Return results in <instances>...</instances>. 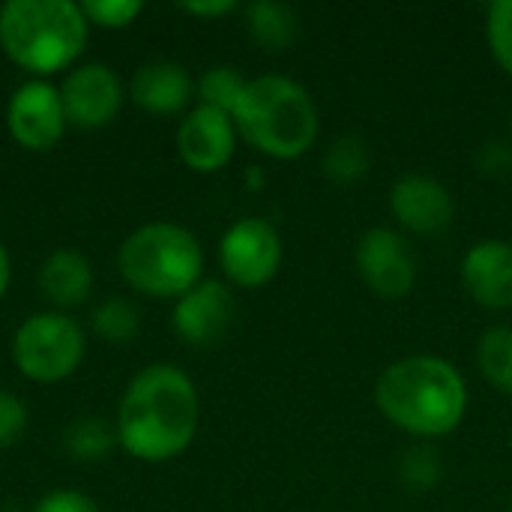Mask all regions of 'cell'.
I'll return each instance as SVG.
<instances>
[{"mask_svg": "<svg viewBox=\"0 0 512 512\" xmlns=\"http://www.w3.org/2000/svg\"><path fill=\"white\" fill-rule=\"evenodd\" d=\"M9 276H12L9 255H6V249H3V243H0V297H3V294H6V288H9Z\"/></svg>", "mask_w": 512, "mask_h": 512, "instance_id": "obj_30", "label": "cell"}, {"mask_svg": "<svg viewBox=\"0 0 512 512\" xmlns=\"http://www.w3.org/2000/svg\"><path fill=\"white\" fill-rule=\"evenodd\" d=\"M66 123L69 120H66L63 99H60V87L42 78L24 81L6 105L9 135L24 150H36V153L51 150L63 138Z\"/></svg>", "mask_w": 512, "mask_h": 512, "instance_id": "obj_9", "label": "cell"}, {"mask_svg": "<svg viewBox=\"0 0 512 512\" xmlns=\"http://www.w3.org/2000/svg\"><path fill=\"white\" fill-rule=\"evenodd\" d=\"M399 477L411 492H432L444 480V459L432 444H417L402 453Z\"/></svg>", "mask_w": 512, "mask_h": 512, "instance_id": "obj_23", "label": "cell"}, {"mask_svg": "<svg viewBox=\"0 0 512 512\" xmlns=\"http://www.w3.org/2000/svg\"><path fill=\"white\" fill-rule=\"evenodd\" d=\"M234 150H237V126L231 114L198 105L183 117L177 129V153L192 171L213 174L234 159Z\"/></svg>", "mask_w": 512, "mask_h": 512, "instance_id": "obj_11", "label": "cell"}, {"mask_svg": "<svg viewBox=\"0 0 512 512\" xmlns=\"http://www.w3.org/2000/svg\"><path fill=\"white\" fill-rule=\"evenodd\" d=\"M369 165H372L369 144L354 132L336 135L330 141V147L324 150V174H327V180H333L339 186L360 183L369 174Z\"/></svg>", "mask_w": 512, "mask_h": 512, "instance_id": "obj_18", "label": "cell"}, {"mask_svg": "<svg viewBox=\"0 0 512 512\" xmlns=\"http://www.w3.org/2000/svg\"><path fill=\"white\" fill-rule=\"evenodd\" d=\"M354 261H357V273L366 282V288L384 300L408 297L420 276L417 252L408 243V237L402 231L384 228V225L360 234Z\"/></svg>", "mask_w": 512, "mask_h": 512, "instance_id": "obj_7", "label": "cell"}, {"mask_svg": "<svg viewBox=\"0 0 512 512\" xmlns=\"http://www.w3.org/2000/svg\"><path fill=\"white\" fill-rule=\"evenodd\" d=\"M477 366L495 390L512 396V324L483 330L477 342Z\"/></svg>", "mask_w": 512, "mask_h": 512, "instance_id": "obj_19", "label": "cell"}, {"mask_svg": "<svg viewBox=\"0 0 512 512\" xmlns=\"http://www.w3.org/2000/svg\"><path fill=\"white\" fill-rule=\"evenodd\" d=\"M510 132H512V123H510Z\"/></svg>", "mask_w": 512, "mask_h": 512, "instance_id": "obj_32", "label": "cell"}, {"mask_svg": "<svg viewBox=\"0 0 512 512\" xmlns=\"http://www.w3.org/2000/svg\"><path fill=\"white\" fill-rule=\"evenodd\" d=\"M237 135L273 159H297L309 153L321 132V114L312 93L288 75H258L231 114Z\"/></svg>", "mask_w": 512, "mask_h": 512, "instance_id": "obj_3", "label": "cell"}, {"mask_svg": "<svg viewBox=\"0 0 512 512\" xmlns=\"http://www.w3.org/2000/svg\"><path fill=\"white\" fill-rule=\"evenodd\" d=\"M375 405L396 429L435 441L465 420L468 384L447 357L408 354L378 375Z\"/></svg>", "mask_w": 512, "mask_h": 512, "instance_id": "obj_2", "label": "cell"}, {"mask_svg": "<svg viewBox=\"0 0 512 512\" xmlns=\"http://www.w3.org/2000/svg\"><path fill=\"white\" fill-rule=\"evenodd\" d=\"M462 285L486 309H512V243L480 240L462 258Z\"/></svg>", "mask_w": 512, "mask_h": 512, "instance_id": "obj_14", "label": "cell"}, {"mask_svg": "<svg viewBox=\"0 0 512 512\" xmlns=\"http://www.w3.org/2000/svg\"><path fill=\"white\" fill-rule=\"evenodd\" d=\"M66 120L78 129H102L123 108V84L105 63H84L60 84Z\"/></svg>", "mask_w": 512, "mask_h": 512, "instance_id": "obj_10", "label": "cell"}, {"mask_svg": "<svg viewBox=\"0 0 512 512\" xmlns=\"http://www.w3.org/2000/svg\"><path fill=\"white\" fill-rule=\"evenodd\" d=\"M246 81L243 72L237 66H210L201 81H198V99L201 105L207 108H216V111H225V114H234L243 90H246Z\"/></svg>", "mask_w": 512, "mask_h": 512, "instance_id": "obj_22", "label": "cell"}, {"mask_svg": "<svg viewBox=\"0 0 512 512\" xmlns=\"http://www.w3.org/2000/svg\"><path fill=\"white\" fill-rule=\"evenodd\" d=\"M390 210L411 234H441L456 216L450 189L429 174H402L390 189Z\"/></svg>", "mask_w": 512, "mask_h": 512, "instance_id": "obj_12", "label": "cell"}, {"mask_svg": "<svg viewBox=\"0 0 512 512\" xmlns=\"http://www.w3.org/2000/svg\"><path fill=\"white\" fill-rule=\"evenodd\" d=\"M201 423L195 381L168 363L141 369L117 408V441L141 462H171L189 450Z\"/></svg>", "mask_w": 512, "mask_h": 512, "instance_id": "obj_1", "label": "cell"}, {"mask_svg": "<svg viewBox=\"0 0 512 512\" xmlns=\"http://www.w3.org/2000/svg\"><path fill=\"white\" fill-rule=\"evenodd\" d=\"M63 444L69 450V456L78 462H102L120 441H117V426H111L99 417H84L66 429Z\"/></svg>", "mask_w": 512, "mask_h": 512, "instance_id": "obj_20", "label": "cell"}, {"mask_svg": "<svg viewBox=\"0 0 512 512\" xmlns=\"http://www.w3.org/2000/svg\"><path fill=\"white\" fill-rule=\"evenodd\" d=\"M39 288L54 306H78L93 291V267L75 249H57L39 270Z\"/></svg>", "mask_w": 512, "mask_h": 512, "instance_id": "obj_16", "label": "cell"}, {"mask_svg": "<svg viewBox=\"0 0 512 512\" xmlns=\"http://www.w3.org/2000/svg\"><path fill=\"white\" fill-rule=\"evenodd\" d=\"M246 183H249L252 189L264 186V171H261V168H249V171H246Z\"/></svg>", "mask_w": 512, "mask_h": 512, "instance_id": "obj_31", "label": "cell"}, {"mask_svg": "<svg viewBox=\"0 0 512 512\" xmlns=\"http://www.w3.org/2000/svg\"><path fill=\"white\" fill-rule=\"evenodd\" d=\"M486 42L498 66L512 75V0H495L486 12Z\"/></svg>", "mask_w": 512, "mask_h": 512, "instance_id": "obj_24", "label": "cell"}, {"mask_svg": "<svg viewBox=\"0 0 512 512\" xmlns=\"http://www.w3.org/2000/svg\"><path fill=\"white\" fill-rule=\"evenodd\" d=\"M510 512H512V504H510Z\"/></svg>", "mask_w": 512, "mask_h": 512, "instance_id": "obj_33", "label": "cell"}, {"mask_svg": "<svg viewBox=\"0 0 512 512\" xmlns=\"http://www.w3.org/2000/svg\"><path fill=\"white\" fill-rule=\"evenodd\" d=\"M90 24L81 3L9 0L0 6V48L30 75H51L78 60Z\"/></svg>", "mask_w": 512, "mask_h": 512, "instance_id": "obj_4", "label": "cell"}, {"mask_svg": "<svg viewBox=\"0 0 512 512\" xmlns=\"http://www.w3.org/2000/svg\"><path fill=\"white\" fill-rule=\"evenodd\" d=\"M120 276L147 297H183L201 282L204 252L198 237L174 222L135 228L117 252Z\"/></svg>", "mask_w": 512, "mask_h": 512, "instance_id": "obj_5", "label": "cell"}, {"mask_svg": "<svg viewBox=\"0 0 512 512\" xmlns=\"http://www.w3.org/2000/svg\"><path fill=\"white\" fill-rule=\"evenodd\" d=\"M192 78L174 60H150L135 69L129 81V96L138 108L150 114H177L192 99Z\"/></svg>", "mask_w": 512, "mask_h": 512, "instance_id": "obj_15", "label": "cell"}, {"mask_svg": "<svg viewBox=\"0 0 512 512\" xmlns=\"http://www.w3.org/2000/svg\"><path fill=\"white\" fill-rule=\"evenodd\" d=\"M141 3L138 0H87L81 3V12L87 18V24L114 30V27H126L141 15Z\"/></svg>", "mask_w": 512, "mask_h": 512, "instance_id": "obj_25", "label": "cell"}, {"mask_svg": "<svg viewBox=\"0 0 512 512\" xmlns=\"http://www.w3.org/2000/svg\"><path fill=\"white\" fill-rule=\"evenodd\" d=\"M27 429V408L18 396L0 390V450L15 444Z\"/></svg>", "mask_w": 512, "mask_h": 512, "instance_id": "obj_26", "label": "cell"}, {"mask_svg": "<svg viewBox=\"0 0 512 512\" xmlns=\"http://www.w3.org/2000/svg\"><path fill=\"white\" fill-rule=\"evenodd\" d=\"M234 321V294L216 282L201 279L174 306V330L186 345L210 348L225 339Z\"/></svg>", "mask_w": 512, "mask_h": 512, "instance_id": "obj_13", "label": "cell"}, {"mask_svg": "<svg viewBox=\"0 0 512 512\" xmlns=\"http://www.w3.org/2000/svg\"><path fill=\"white\" fill-rule=\"evenodd\" d=\"M180 9L189 15H198V18H219V15L234 12L237 3L234 0H192V3H183Z\"/></svg>", "mask_w": 512, "mask_h": 512, "instance_id": "obj_29", "label": "cell"}, {"mask_svg": "<svg viewBox=\"0 0 512 512\" xmlns=\"http://www.w3.org/2000/svg\"><path fill=\"white\" fill-rule=\"evenodd\" d=\"M90 327L93 333L102 339V342H111V345H126L135 339L138 327H141V315L138 309L123 300V297H111L105 303H99L90 315Z\"/></svg>", "mask_w": 512, "mask_h": 512, "instance_id": "obj_21", "label": "cell"}, {"mask_svg": "<svg viewBox=\"0 0 512 512\" xmlns=\"http://www.w3.org/2000/svg\"><path fill=\"white\" fill-rule=\"evenodd\" d=\"M87 351L84 330L60 312L30 315L12 339V360L18 372L36 384H57L69 378Z\"/></svg>", "mask_w": 512, "mask_h": 512, "instance_id": "obj_6", "label": "cell"}, {"mask_svg": "<svg viewBox=\"0 0 512 512\" xmlns=\"http://www.w3.org/2000/svg\"><path fill=\"white\" fill-rule=\"evenodd\" d=\"M477 168L486 177H504L512 171V141H486L477 153Z\"/></svg>", "mask_w": 512, "mask_h": 512, "instance_id": "obj_28", "label": "cell"}, {"mask_svg": "<svg viewBox=\"0 0 512 512\" xmlns=\"http://www.w3.org/2000/svg\"><path fill=\"white\" fill-rule=\"evenodd\" d=\"M33 512H99V507L84 492L57 489V492H48L45 498H39V504L33 507Z\"/></svg>", "mask_w": 512, "mask_h": 512, "instance_id": "obj_27", "label": "cell"}, {"mask_svg": "<svg viewBox=\"0 0 512 512\" xmlns=\"http://www.w3.org/2000/svg\"><path fill=\"white\" fill-rule=\"evenodd\" d=\"M246 33L255 45L267 51H285L300 36V15L291 3L282 0H255L243 9Z\"/></svg>", "mask_w": 512, "mask_h": 512, "instance_id": "obj_17", "label": "cell"}, {"mask_svg": "<svg viewBox=\"0 0 512 512\" xmlns=\"http://www.w3.org/2000/svg\"><path fill=\"white\" fill-rule=\"evenodd\" d=\"M219 264L237 288H264L282 267V237L261 216L237 219L219 240Z\"/></svg>", "mask_w": 512, "mask_h": 512, "instance_id": "obj_8", "label": "cell"}]
</instances>
